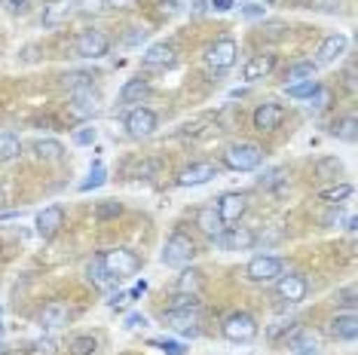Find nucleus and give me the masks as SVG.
Listing matches in <instances>:
<instances>
[{
	"label": "nucleus",
	"mask_w": 358,
	"mask_h": 355,
	"mask_svg": "<svg viewBox=\"0 0 358 355\" xmlns=\"http://www.w3.org/2000/svg\"><path fill=\"white\" fill-rule=\"evenodd\" d=\"M355 227H358V221H355L352 215H349V217H346V230H349V233H355Z\"/></svg>",
	"instance_id": "nucleus-54"
},
{
	"label": "nucleus",
	"mask_w": 358,
	"mask_h": 355,
	"mask_svg": "<svg viewBox=\"0 0 358 355\" xmlns=\"http://www.w3.org/2000/svg\"><path fill=\"white\" fill-rule=\"evenodd\" d=\"M13 217H19V212H3L0 215V221H13Z\"/></svg>",
	"instance_id": "nucleus-56"
},
{
	"label": "nucleus",
	"mask_w": 358,
	"mask_h": 355,
	"mask_svg": "<svg viewBox=\"0 0 358 355\" xmlns=\"http://www.w3.org/2000/svg\"><path fill=\"white\" fill-rule=\"evenodd\" d=\"M120 212H123V203L104 199V203H99V208H95V217H99V221H110V217H117Z\"/></svg>",
	"instance_id": "nucleus-34"
},
{
	"label": "nucleus",
	"mask_w": 358,
	"mask_h": 355,
	"mask_svg": "<svg viewBox=\"0 0 358 355\" xmlns=\"http://www.w3.org/2000/svg\"><path fill=\"white\" fill-rule=\"evenodd\" d=\"M86 279L92 282L95 288H101V291H108V288H113V285H117V279H113L110 273L104 270V263H101V254H95L92 261L86 263Z\"/></svg>",
	"instance_id": "nucleus-25"
},
{
	"label": "nucleus",
	"mask_w": 358,
	"mask_h": 355,
	"mask_svg": "<svg viewBox=\"0 0 358 355\" xmlns=\"http://www.w3.org/2000/svg\"><path fill=\"white\" fill-rule=\"evenodd\" d=\"M343 303L349 306V310L355 306V294H352V288H346V291H343Z\"/></svg>",
	"instance_id": "nucleus-53"
},
{
	"label": "nucleus",
	"mask_w": 358,
	"mask_h": 355,
	"mask_svg": "<svg viewBox=\"0 0 358 355\" xmlns=\"http://www.w3.org/2000/svg\"><path fill=\"white\" fill-rule=\"evenodd\" d=\"M110 52V40L101 31H83L77 37V55L80 59H104Z\"/></svg>",
	"instance_id": "nucleus-8"
},
{
	"label": "nucleus",
	"mask_w": 358,
	"mask_h": 355,
	"mask_svg": "<svg viewBox=\"0 0 358 355\" xmlns=\"http://www.w3.org/2000/svg\"><path fill=\"white\" fill-rule=\"evenodd\" d=\"M266 3H270V0H266Z\"/></svg>",
	"instance_id": "nucleus-60"
},
{
	"label": "nucleus",
	"mask_w": 358,
	"mask_h": 355,
	"mask_svg": "<svg viewBox=\"0 0 358 355\" xmlns=\"http://www.w3.org/2000/svg\"><path fill=\"white\" fill-rule=\"evenodd\" d=\"M144 37H148V31H144V28L138 31V28H135V34H129L126 40H129V43H138V40H144Z\"/></svg>",
	"instance_id": "nucleus-52"
},
{
	"label": "nucleus",
	"mask_w": 358,
	"mask_h": 355,
	"mask_svg": "<svg viewBox=\"0 0 358 355\" xmlns=\"http://www.w3.org/2000/svg\"><path fill=\"white\" fill-rule=\"evenodd\" d=\"M0 3H3L10 13H25L28 10V0H0Z\"/></svg>",
	"instance_id": "nucleus-46"
},
{
	"label": "nucleus",
	"mask_w": 358,
	"mask_h": 355,
	"mask_svg": "<svg viewBox=\"0 0 358 355\" xmlns=\"http://www.w3.org/2000/svg\"><path fill=\"white\" fill-rule=\"evenodd\" d=\"M340 172H343L340 159H322V163H319V175H322V178H334V181H337Z\"/></svg>",
	"instance_id": "nucleus-39"
},
{
	"label": "nucleus",
	"mask_w": 358,
	"mask_h": 355,
	"mask_svg": "<svg viewBox=\"0 0 358 355\" xmlns=\"http://www.w3.org/2000/svg\"><path fill=\"white\" fill-rule=\"evenodd\" d=\"M328 104H331V92L324 86H319L313 95H309V108L313 110H328Z\"/></svg>",
	"instance_id": "nucleus-38"
},
{
	"label": "nucleus",
	"mask_w": 358,
	"mask_h": 355,
	"mask_svg": "<svg viewBox=\"0 0 358 355\" xmlns=\"http://www.w3.org/2000/svg\"><path fill=\"white\" fill-rule=\"evenodd\" d=\"M215 175H217L215 163H190L178 175V187H199V184H208Z\"/></svg>",
	"instance_id": "nucleus-17"
},
{
	"label": "nucleus",
	"mask_w": 358,
	"mask_h": 355,
	"mask_svg": "<svg viewBox=\"0 0 358 355\" xmlns=\"http://www.w3.org/2000/svg\"><path fill=\"white\" fill-rule=\"evenodd\" d=\"M95 110H99V95L92 92V86H83V89L71 92L68 114L74 119H89V117H95Z\"/></svg>",
	"instance_id": "nucleus-10"
},
{
	"label": "nucleus",
	"mask_w": 358,
	"mask_h": 355,
	"mask_svg": "<svg viewBox=\"0 0 358 355\" xmlns=\"http://www.w3.org/2000/svg\"><path fill=\"white\" fill-rule=\"evenodd\" d=\"M319 86H322L319 80H313V77H309V80H300V83H288V86H285V92H288V99L309 101V95H313Z\"/></svg>",
	"instance_id": "nucleus-28"
},
{
	"label": "nucleus",
	"mask_w": 358,
	"mask_h": 355,
	"mask_svg": "<svg viewBox=\"0 0 358 355\" xmlns=\"http://www.w3.org/2000/svg\"><path fill=\"white\" fill-rule=\"evenodd\" d=\"M108 303L113 306V310H117V306H126V303H129V294H113Z\"/></svg>",
	"instance_id": "nucleus-50"
},
{
	"label": "nucleus",
	"mask_w": 358,
	"mask_h": 355,
	"mask_svg": "<svg viewBox=\"0 0 358 355\" xmlns=\"http://www.w3.org/2000/svg\"><path fill=\"white\" fill-rule=\"evenodd\" d=\"M25 355H55V340H37V343H31V349Z\"/></svg>",
	"instance_id": "nucleus-41"
},
{
	"label": "nucleus",
	"mask_w": 358,
	"mask_h": 355,
	"mask_svg": "<svg viewBox=\"0 0 358 355\" xmlns=\"http://www.w3.org/2000/svg\"><path fill=\"white\" fill-rule=\"evenodd\" d=\"M264 163V147H257L255 141H236L224 150V166L233 172H255Z\"/></svg>",
	"instance_id": "nucleus-1"
},
{
	"label": "nucleus",
	"mask_w": 358,
	"mask_h": 355,
	"mask_svg": "<svg viewBox=\"0 0 358 355\" xmlns=\"http://www.w3.org/2000/svg\"><path fill=\"white\" fill-rule=\"evenodd\" d=\"M6 203V196H3V190H0V205H3Z\"/></svg>",
	"instance_id": "nucleus-57"
},
{
	"label": "nucleus",
	"mask_w": 358,
	"mask_h": 355,
	"mask_svg": "<svg viewBox=\"0 0 358 355\" xmlns=\"http://www.w3.org/2000/svg\"><path fill=\"white\" fill-rule=\"evenodd\" d=\"M101 263H104V270H108L113 279L135 276V273L141 270V257H138L132 248H110V252L101 254Z\"/></svg>",
	"instance_id": "nucleus-3"
},
{
	"label": "nucleus",
	"mask_w": 358,
	"mask_h": 355,
	"mask_svg": "<svg viewBox=\"0 0 358 355\" xmlns=\"http://www.w3.org/2000/svg\"><path fill=\"white\" fill-rule=\"evenodd\" d=\"M178 61V52H175V46L172 43H153V46H148L144 50V55H141V64L144 68H172V64Z\"/></svg>",
	"instance_id": "nucleus-16"
},
{
	"label": "nucleus",
	"mask_w": 358,
	"mask_h": 355,
	"mask_svg": "<svg viewBox=\"0 0 358 355\" xmlns=\"http://www.w3.org/2000/svg\"><path fill=\"white\" fill-rule=\"evenodd\" d=\"M74 10V0H46L43 6V28H55Z\"/></svg>",
	"instance_id": "nucleus-23"
},
{
	"label": "nucleus",
	"mask_w": 358,
	"mask_h": 355,
	"mask_svg": "<svg viewBox=\"0 0 358 355\" xmlns=\"http://www.w3.org/2000/svg\"><path fill=\"white\" fill-rule=\"evenodd\" d=\"M346 46H349V37L346 34H328L322 40V46H319V52H315V64H334L340 59V55L346 52Z\"/></svg>",
	"instance_id": "nucleus-18"
},
{
	"label": "nucleus",
	"mask_w": 358,
	"mask_h": 355,
	"mask_svg": "<svg viewBox=\"0 0 358 355\" xmlns=\"http://www.w3.org/2000/svg\"><path fill=\"white\" fill-rule=\"evenodd\" d=\"M104 3H108V6H129L132 0H104Z\"/></svg>",
	"instance_id": "nucleus-55"
},
{
	"label": "nucleus",
	"mask_w": 358,
	"mask_h": 355,
	"mask_svg": "<svg viewBox=\"0 0 358 355\" xmlns=\"http://www.w3.org/2000/svg\"><path fill=\"white\" fill-rule=\"evenodd\" d=\"M349 196H352V184H346V181L319 190V199H322V203H328V205H340V203H346Z\"/></svg>",
	"instance_id": "nucleus-27"
},
{
	"label": "nucleus",
	"mask_w": 358,
	"mask_h": 355,
	"mask_svg": "<svg viewBox=\"0 0 358 355\" xmlns=\"http://www.w3.org/2000/svg\"><path fill=\"white\" fill-rule=\"evenodd\" d=\"M215 242L221 248H227V252H248L257 242V236H255V230H248V227H227Z\"/></svg>",
	"instance_id": "nucleus-12"
},
{
	"label": "nucleus",
	"mask_w": 358,
	"mask_h": 355,
	"mask_svg": "<svg viewBox=\"0 0 358 355\" xmlns=\"http://www.w3.org/2000/svg\"><path fill=\"white\" fill-rule=\"evenodd\" d=\"M282 270H285V263L279 261V257H273V254H257V257H251L248 266H245V276L251 282H257V285H264V282H275L282 276Z\"/></svg>",
	"instance_id": "nucleus-5"
},
{
	"label": "nucleus",
	"mask_w": 358,
	"mask_h": 355,
	"mask_svg": "<svg viewBox=\"0 0 358 355\" xmlns=\"http://www.w3.org/2000/svg\"><path fill=\"white\" fill-rule=\"evenodd\" d=\"M193 257H196V242L187 236V233L175 230L172 236L166 239V248H162V263L175 266V270H184Z\"/></svg>",
	"instance_id": "nucleus-2"
},
{
	"label": "nucleus",
	"mask_w": 358,
	"mask_h": 355,
	"mask_svg": "<svg viewBox=\"0 0 358 355\" xmlns=\"http://www.w3.org/2000/svg\"><path fill=\"white\" fill-rule=\"evenodd\" d=\"M282 175H285L282 168H270V172H264L260 175V187H275V184H282L285 181Z\"/></svg>",
	"instance_id": "nucleus-44"
},
{
	"label": "nucleus",
	"mask_w": 358,
	"mask_h": 355,
	"mask_svg": "<svg viewBox=\"0 0 358 355\" xmlns=\"http://www.w3.org/2000/svg\"><path fill=\"white\" fill-rule=\"evenodd\" d=\"M148 95H150V83L144 77L129 80V83L120 89V101H123V104H141Z\"/></svg>",
	"instance_id": "nucleus-26"
},
{
	"label": "nucleus",
	"mask_w": 358,
	"mask_h": 355,
	"mask_svg": "<svg viewBox=\"0 0 358 355\" xmlns=\"http://www.w3.org/2000/svg\"><path fill=\"white\" fill-rule=\"evenodd\" d=\"M288 349L294 352V355H309V352H319V340H315V334L309 328L303 325H294L291 328V334H288Z\"/></svg>",
	"instance_id": "nucleus-21"
},
{
	"label": "nucleus",
	"mask_w": 358,
	"mask_h": 355,
	"mask_svg": "<svg viewBox=\"0 0 358 355\" xmlns=\"http://www.w3.org/2000/svg\"><path fill=\"white\" fill-rule=\"evenodd\" d=\"M64 86L71 89V92H74V89H83V86H92V77L89 74H64Z\"/></svg>",
	"instance_id": "nucleus-40"
},
{
	"label": "nucleus",
	"mask_w": 358,
	"mask_h": 355,
	"mask_svg": "<svg viewBox=\"0 0 358 355\" xmlns=\"http://www.w3.org/2000/svg\"><path fill=\"white\" fill-rule=\"evenodd\" d=\"M0 334H3V321H0Z\"/></svg>",
	"instance_id": "nucleus-58"
},
{
	"label": "nucleus",
	"mask_w": 358,
	"mask_h": 355,
	"mask_svg": "<svg viewBox=\"0 0 358 355\" xmlns=\"http://www.w3.org/2000/svg\"><path fill=\"white\" fill-rule=\"evenodd\" d=\"M255 129L257 132H273V129H279L282 126V119H285V108L282 104H273V101H266V104H260V108L255 110Z\"/></svg>",
	"instance_id": "nucleus-19"
},
{
	"label": "nucleus",
	"mask_w": 358,
	"mask_h": 355,
	"mask_svg": "<svg viewBox=\"0 0 358 355\" xmlns=\"http://www.w3.org/2000/svg\"><path fill=\"white\" fill-rule=\"evenodd\" d=\"M150 346H157V349L166 355H184V346L178 340H150Z\"/></svg>",
	"instance_id": "nucleus-42"
},
{
	"label": "nucleus",
	"mask_w": 358,
	"mask_h": 355,
	"mask_svg": "<svg viewBox=\"0 0 358 355\" xmlns=\"http://www.w3.org/2000/svg\"><path fill=\"white\" fill-rule=\"evenodd\" d=\"M221 331H224V337L230 343H251L257 337V321L248 316V312H230V316L224 319V325H221Z\"/></svg>",
	"instance_id": "nucleus-4"
},
{
	"label": "nucleus",
	"mask_w": 358,
	"mask_h": 355,
	"mask_svg": "<svg viewBox=\"0 0 358 355\" xmlns=\"http://www.w3.org/2000/svg\"><path fill=\"white\" fill-rule=\"evenodd\" d=\"M275 55L273 52H260V55H251L245 61V68H242V80H248V83H257V80L270 77L275 71Z\"/></svg>",
	"instance_id": "nucleus-15"
},
{
	"label": "nucleus",
	"mask_w": 358,
	"mask_h": 355,
	"mask_svg": "<svg viewBox=\"0 0 358 355\" xmlns=\"http://www.w3.org/2000/svg\"><path fill=\"white\" fill-rule=\"evenodd\" d=\"M144 291H148V282H144V279H141V282H138V285L132 288V291H129V300H135V297H141Z\"/></svg>",
	"instance_id": "nucleus-49"
},
{
	"label": "nucleus",
	"mask_w": 358,
	"mask_h": 355,
	"mask_svg": "<svg viewBox=\"0 0 358 355\" xmlns=\"http://www.w3.org/2000/svg\"><path fill=\"white\" fill-rule=\"evenodd\" d=\"M309 355H319V352H309Z\"/></svg>",
	"instance_id": "nucleus-59"
},
{
	"label": "nucleus",
	"mask_w": 358,
	"mask_h": 355,
	"mask_svg": "<svg viewBox=\"0 0 358 355\" xmlns=\"http://www.w3.org/2000/svg\"><path fill=\"white\" fill-rule=\"evenodd\" d=\"M199 288H202V273L199 270H184L181 279H178V291L199 294Z\"/></svg>",
	"instance_id": "nucleus-32"
},
{
	"label": "nucleus",
	"mask_w": 358,
	"mask_h": 355,
	"mask_svg": "<svg viewBox=\"0 0 358 355\" xmlns=\"http://www.w3.org/2000/svg\"><path fill=\"white\" fill-rule=\"evenodd\" d=\"M95 135H99V132H95L92 126H83V129H77V132H74V144L86 147V144H92V141H95Z\"/></svg>",
	"instance_id": "nucleus-43"
},
{
	"label": "nucleus",
	"mask_w": 358,
	"mask_h": 355,
	"mask_svg": "<svg viewBox=\"0 0 358 355\" xmlns=\"http://www.w3.org/2000/svg\"><path fill=\"white\" fill-rule=\"evenodd\" d=\"M148 325V319L141 316V312H132V316H126V328H144Z\"/></svg>",
	"instance_id": "nucleus-47"
},
{
	"label": "nucleus",
	"mask_w": 358,
	"mask_h": 355,
	"mask_svg": "<svg viewBox=\"0 0 358 355\" xmlns=\"http://www.w3.org/2000/svg\"><path fill=\"white\" fill-rule=\"evenodd\" d=\"M236 55H239V50H236V40L233 37H221V40H215V43L206 50V64L211 71H230L236 64Z\"/></svg>",
	"instance_id": "nucleus-6"
},
{
	"label": "nucleus",
	"mask_w": 358,
	"mask_h": 355,
	"mask_svg": "<svg viewBox=\"0 0 358 355\" xmlns=\"http://www.w3.org/2000/svg\"><path fill=\"white\" fill-rule=\"evenodd\" d=\"M233 3H236V0H211V10H215V13H230Z\"/></svg>",
	"instance_id": "nucleus-48"
},
{
	"label": "nucleus",
	"mask_w": 358,
	"mask_h": 355,
	"mask_svg": "<svg viewBox=\"0 0 358 355\" xmlns=\"http://www.w3.org/2000/svg\"><path fill=\"white\" fill-rule=\"evenodd\" d=\"M313 10H322V13H337L340 10V0H309Z\"/></svg>",
	"instance_id": "nucleus-45"
},
{
	"label": "nucleus",
	"mask_w": 358,
	"mask_h": 355,
	"mask_svg": "<svg viewBox=\"0 0 358 355\" xmlns=\"http://www.w3.org/2000/svg\"><path fill=\"white\" fill-rule=\"evenodd\" d=\"M19 153H22L19 135H13V132H0V159H3V163H10V159H15Z\"/></svg>",
	"instance_id": "nucleus-29"
},
{
	"label": "nucleus",
	"mask_w": 358,
	"mask_h": 355,
	"mask_svg": "<svg viewBox=\"0 0 358 355\" xmlns=\"http://www.w3.org/2000/svg\"><path fill=\"white\" fill-rule=\"evenodd\" d=\"M306 294H309V282L303 276H279L275 279V297L285 303H300V300H306Z\"/></svg>",
	"instance_id": "nucleus-9"
},
{
	"label": "nucleus",
	"mask_w": 358,
	"mask_h": 355,
	"mask_svg": "<svg viewBox=\"0 0 358 355\" xmlns=\"http://www.w3.org/2000/svg\"><path fill=\"white\" fill-rule=\"evenodd\" d=\"M334 135H337V138H343V141H349V144H352V141H355V117L349 114V117H343V119H340V126H334Z\"/></svg>",
	"instance_id": "nucleus-35"
},
{
	"label": "nucleus",
	"mask_w": 358,
	"mask_h": 355,
	"mask_svg": "<svg viewBox=\"0 0 358 355\" xmlns=\"http://www.w3.org/2000/svg\"><path fill=\"white\" fill-rule=\"evenodd\" d=\"M196 227L206 233V236L217 239V236H221V233L227 230V224L221 221V215H217L215 205H206V208H199V212H196Z\"/></svg>",
	"instance_id": "nucleus-22"
},
{
	"label": "nucleus",
	"mask_w": 358,
	"mask_h": 355,
	"mask_svg": "<svg viewBox=\"0 0 358 355\" xmlns=\"http://www.w3.org/2000/svg\"><path fill=\"white\" fill-rule=\"evenodd\" d=\"M245 15H251V19H255V15H264V6H257V3H248L245 10H242Z\"/></svg>",
	"instance_id": "nucleus-51"
},
{
	"label": "nucleus",
	"mask_w": 358,
	"mask_h": 355,
	"mask_svg": "<svg viewBox=\"0 0 358 355\" xmlns=\"http://www.w3.org/2000/svg\"><path fill=\"white\" fill-rule=\"evenodd\" d=\"M68 321H71V310L64 300H50L43 310H40V325L50 328V331H59V328L68 325Z\"/></svg>",
	"instance_id": "nucleus-20"
},
{
	"label": "nucleus",
	"mask_w": 358,
	"mask_h": 355,
	"mask_svg": "<svg viewBox=\"0 0 358 355\" xmlns=\"http://www.w3.org/2000/svg\"><path fill=\"white\" fill-rule=\"evenodd\" d=\"M104 175H108V172H104V166L101 163H95L92 166V172H89V181H83V184H80V190H95V187H101V184L104 181H108V178H104Z\"/></svg>",
	"instance_id": "nucleus-36"
},
{
	"label": "nucleus",
	"mask_w": 358,
	"mask_h": 355,
	"mask_svg": "<svg viewBox=\"0 0 358 355\" xmlns=\"http://www.w3.org/2000/svg\"><path fill=\"white\" fill-rule=\"evenodd\" d=\"M331 334H334V340H346V343H352L355 337H358V319H355V312H343V316H334V321H331Z\"/></svg>",
	"instance_id": "nucleus-24"
},
{
	"label": "nucleus",
	"mask_w": 358,
	"mask_h": 355,
	"mask_svg": "<svg viewBox=\"0 0 358 355\" xmlns=\"http://www.w3.org/2000/svg\"><path fill=\"white\" fill-rule=\"evenodd\" d=\"M215 208L224 224H239L242 215L248 212V199H245V193H224Z\"/></svg>",
	"instance_id": "nucleus-11"
},
{
	"label": "nucleus",
	"mask_w": 358,
	"mask_h": 355,
	"mask_svg": "<svg viewBox=\"0 0 358 355\" xmlns=\"http://www.w3.org/2000/svg\"><path fill=\"white\" fill-rule=\"evenodd\" d=\"M34 153L40 159H62L64 147L59 141H52V138H40V141H34Z\"/></svg>",
	"instance_id": "nucleus-31"
},
{
	"label": "nucleus",
	"mask_w": 358,
	"mask_h": 355,
	"mask_svg": "<svg viewBox=\"0 0 358 355\" xmlns=\"http://www.w3.org/2000/svg\"><path fill=\"white\" fill-rule=\"evenodd\" d=\"M34 227L40 239H52L55 233L64 227V208L62 205H46L43 212L34 217Z\"/></svg>",
	"instance_id": "nucleus-13"
},
{
	"label": "nucleus",
	"mask_w": 358,
	"mask_h": 355,
	"mask_svg": "<svg viewBox=\"0 0 358 355\" xmlns=\"http://www.w3.org/2000/svg\"><path fill=\"white\" fill-rule=\"evenodd\" d=\"M157 114H153L150 108H132L126 114V132L132 135V138H148V135L157 132Z\"/></svg>",
	"instance_id": "nucleus-7"
},
{
	"label": "nucleus",
	"mask_w": 358,
	"mask_h": 355,
	"mask_svg": "<svg viewBox=\"0 0 358 355\" xmlns=\"http://www.w3.org/2000/svg\"><path fill=\"white\" fill-rule=\"evenodd\" d=\"M169 328L181 331L187 337H196L199 334V310H169L166 316H162Z\"/></svg>",
	"instance_id": "nucleus-14"
},
{
	"label": "nucleus",
	"mask_w": 358,
	"mask_h": 355,
	"mask_svg": "<svg viewBox=\"0 0 358 355\" xmlns=\"http://www.w3.org/2000/svg\"><path fill=\"white\" fill-rule=\"evenodd\" d=\"M169 310H199V294H187V291H178L169 303Z\"/></svg>",
	"instance_id": "nucleus-33"
},
{
	"label": "nucleus",
	"mask_w": 358,
	"mask_h": 355,
	"mask_svg": "<svg viewBox=\"0 0 358 355\" xmlns=\"http://www.w3.org/2000/svg\"><path fill=\"white\" fill-rule=\"evenodd\" d=\"M95 349H99V340H95L92 334H80V337H74V340L68 343L71 355H95Z\"/></svg>",
	"instance_id": "nucleus-30"
},
{
	"label": "nucleus",
	"mask_w": 358,
	"mask_h": 355,
	"mask_svg": "<svg viewBox=\"0 0 358 355\" xmlns=\"http://www.w3.org/2000/svg\"><path fill=\"white\" fill-rule=\"evenodd\" d=\"M315 74V64L313 61H297L288 68V80H309Z\"/></svg>",
	"instance_id": "nucleus-37"
}]
</instances>
